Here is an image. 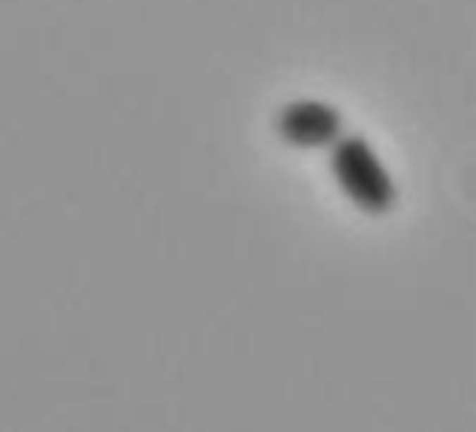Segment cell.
Returning a JSON list of instances; mask_svg holds the SVG:
<instances>
[{"instance_id":"cell-1","label":"cell","mask_w":476,"mask_h":432,"mask_svg":"<svg viewBox=\"0 0 476 432\" xmlns=\"http://www.w3.org/2000/svg\"><path fill=\"white\" fill-rule=\"evenodd\" d=\"M327 161H332V175L339 183V190L346 194V202L353 209H361L368 216H383L399 205L394 175L387 172L380 153L361 135H342L327 149Z\"/></svg>"},{"instance_id":"cell-2","label":"cell","mask_w":476,"mask_h":432,"mask_svg":"<svg viewBox=\"0 0 476 432\" xmlns=\"http://www.w3.org/2000/svg\"><path fill=\"white\" fill-rule=\"evenodd\" d=\"M275 130H280V138L294 149H332L335 142L346 135L339 109L327 101H316V97H301V101L283 104L280 120H275Z\"/></svg>"}]
</instances>
